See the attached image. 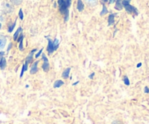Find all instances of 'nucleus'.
Instances as JSON below:
<instances>
[{
  "label": "nucleus",
  "instance_id": "1",
  "mask_svg": "<svg viewBox=\"0 0 149 124\" xmlns=\"http://www.w3.org/2000/svg\"><path fill=\"white\" fill-rule=\"evenodd\" d=\"M47 40H48V46H47V52L49 55L52 53L55 50H56L58 48V46H55V45L53 44V42L50 39L47 38Z\"/></svg>",
  "mask_w": 149,
  "mask_h": 124
},
{
  "label": "nucleus",
  "instance_id": "2",
  "mask_svg": "<svg viewBox=\"0 0 149 124\" xmlns=\"http://www.w3.org/2000/svg\"><path fill=\"white\" fill-rule=\"evenodd\" d=\"M3 9L4 11L7 13H10L13 11V6L12 5V3L8 2V1H4L2 4Z\"/></svg>",
  "mask_w": 149,
  "mask_h": 124
},
{
  "label": "nucleus",
  "instance_id": "3",
  "mask_svg": "<svg viewBox=\"0 0 149 124\" xmlns=\"http://www.w3.org/2000/svg\"><path fill=\"white\" fill-rule=\"evenodd\" d=\"M42 59L44 60V64L43 65H42V68H43L45 72H48L49 70V62H48L47 58V57L45 56V54L42 55Z\"/></svg>",
  "mask_w": 149,
  "mask_h": 124
},
{
  "label": "nucleus",
  "instance_id": "4",
  "mask_svg": "<svg viewBox=\"0 0 149 124\" xmlns=\"http://www.w3.org/2000/svg\"><path fill=\"white\" fill-rule=\"evenodd\" d=\"M36 49H33V50H32L31 52H30V54H29V56H28V57L26 58V63H27L28 65H29V64L31 62L32 60H33V54L34 53V52H36Z\"/></svg>",
  "mask_w": 149,
  "mask_h": 124
},
{
  "label": "nucleus",
  "instance_id": "5",
  "mask_svg": "<svg viewBox=\"0 0 149 124\" xmlns=\"http://www.w3.org/2000/svg\"><path fill=\"white\" fill-rule=\"evenodd\" d=\"M6 38L3 36H0V49H2L6 44Z\"/></svg>",
  "mask_w": 149,
  "mask_h": 124
},
{
  "label": "nucleus",
  "instance_id": "6",
  "mask_svg": "<svg viewBox=\"0 0 149 124\" xmlns=\"http://www.w3.org/2000/svg\"><path fill=\"white\" fill-rule=\"evenodd\" d=\"M38 62H39V61H36V62H35L34 63H33V66H32L31 69V71H30L31 74L36 73L38 71V68H37Z\"/></svg>",
  "mask_w": 149,
  "mask_h": 124
},
{
  "label": "nucleus",
  "instance_id": "7",
  "mask_svg": "<svg viewBox=\"0 0 149 124\" xmlns=\"http://www.w3.org/2000/svg\"><path fill=\"white\" fill-rule=\"evenodd\" d=\"M84 1H85L87 5L93 7V6H95L97 4L98 0H84Z\"/></svg>",
  "mask_w": 149,
  "mask_h": 124
},
{
  "label": "nucleus",
  "instance_id": "8",
  "mask_svg": "<svg viewBox=\"0 0 149 124\" xmlns=\"http://www.w3.org/2000/svg\"><path fill=\"white\" fill-rule=\"evenodd\" d=\"M70 71H71V68H68L63 71V73L62 74V77L64 78V79H67V78H68V76H69Z\"/></svg>",
  "mask_w": 149,
  "mask_h": 124
},
{
  "label": "nucleus",
  "instance_id": "9",
  "mask_svg": "<svg viewBox=\"0 0 149 124\" xmlns=\"http://www.w3.org/2000/svg\"><path fill=\"white\" fill-rule=\"evenodd\" d=\"M125 8H126V10H127L128 12H136V9L134 8L133 7H132V6L130 5L129 4H125Z\"/></svg>",
  "mask_w": 149,
  "mask_h": 124
},
{
  "label": "nucleus",
  "instance_id": "10",
  "mask_svg": "<svg viewBox=\"0 0 149 124\" xmlns=\"http://www.w3.org/2000/svg\"><path fill=\"white\" fill-rule=\"evenodd\" d=\"M63 81H62L61 80H58V81H55V83H54V88H59V87H61V86L63 85Z\"/></svg>",
  "mask_w": 149,
  "mask_h": 124
},
{
  "label": "nucleus",
  "instance_id": "11",
  "mask_svg": "<svg viewBox=\"0 0 149 124\" xmlns=\"http://www.w3.org/2000/svg\"><path fill=\"white\" fill-rule=\"evenodd\" d=\"M6 67V60L4 57H2L1 61V63H0V68L1 70H4Z\"/></svg>",
  "mask_w": 149,
  "mask_h": 124
},
{
  "label": "nucleus",
  "instance_id": "12",
  "mask_svg": "<svg viewBox=\"0 0 149 124\" xmlns=\"http://www.w3.org/2000/svg\"><path fill=\"white\" fill-rule=\"evenodd\" d=\"M10 2L12 3L14 5H20L22 2H23V0H10Z\"/></svg>",
  "mask_w": 149,
  "mask_h": 124
},
{
  "label": "nucleus",
  "instance_id": "13",
  "mask_svg": "<svg viewBox=\"0 0 149 124\" xmlns=\"http://www.w3.org/2000/svg\"><path fill=\"white\" fill-rule=\"evenodd\" d=\"M77 7H78V10L79 11H82L83 9H84V4L81 2V0H78V6Z\"/></svg>",
  "mask_w": 149,
  "mask_h": 124
},
{
  "label": "nucleus",
  "instance_id": "14",
  "mask_svg": "<svg viewBox=\"0 0 149 124\" xmlns=\"http://www.w3.org/2000/svg\"><path fill=\"white\" fill-rule=\"evenodd\" d=\"M22 30L21 28H19L17 30V31L15 32V33L14 34V37H13V39H14L15 41H16L17 39V37H18V35H19V33H20V31Z\"/></svg>",
  "mask_w": 149,
  "mask_h": 124
},
{
  "label": "nucleus",
  "instance_id": "15",
  "mask_svg": "<svg viewBox=\"0 0 149 124\" xmlns=\"http://www.w3.org/2000/svg\"><path fill=\"white\" fill-rule=\"evenodd\" d=\"M116 8L117 9V10H122V4H121V0H117V1H116Z\"/></svg>",
  "mask_w": 149,
  "mask_h": 124
},
{
  "label": "nucleus",
  "instance_id": "16",
  "mask_svg": "<svg viewBox=\"0 0 149 124\" xmlns=\"http://www.w3.org/2000/svg\"><path fill=\"white\" fill-rule=\"evenodd\" d=\"M113 22H114V20H113V15H111L109 16V25L113 24Z\"/></svg>",
  "mask_w": 149,
  "mask_h": 124
},
{
  "label": "nucleus",
  "instance_id": "17",
  "mask_svg": "<svg viewBox=\"0 0 149 124\" xmlns=\"http://www.w3.org/2000/svg\"><path fill=\"white\" fill-rule=\"evenodd\" d=\"M124 82H125V84H126V85L129 86L130 85V81H129V78H127V76H125L124 77Z\"/></svg>",
  "mask_w": 149,
  "mask_h": 124
},
{
  "label": "nucleus",
  "instance_id": "18",
  "mask_svg": "<svg viewBox=\"0 0 149 124\" xmlns=\"http://www.w3.org/2000/svg\"><path fill=\"white\" fill-rule=\"evenodd\" d=\"M23 33H20V36H19L18 39H17V42H20L21 41H23Z\"/></svg>",
  "mask_w": 149,
  "mask_h": 124
},
{
  "label": "nucleus",
  "instance_id": "19",
  "mask_svg": "<svg viewBox=\"0 0 149 124\" xmlns=\"http://www.w3.org/2000/svg\"><path fill=\"white\" fill-rule=\"evenodd\" d=\"M111 124H124V123H123V122L121 121L116 120V121H114L113 122H112Z\"/></svg>",
  "mask_w": 149,
  "mask_h": 124
},
{
  "label": "nucleus",
  "instance_id": "20",
  "mask_svg": "<svg viewBox=\"0 0 149 124\" xmlns=\"http://www.w3.org/2000/svg\"><path fill=\"white\" fill-rule=\"evenodd\" d=\"M19 49H20V50H23V41H21V42H20V45H19Z\"/></svg>",
  "mask_w": 149,
  "mask_h": 124
},
{
  "label": "nucleus",
  "instance_id": "21",
  "mask_svg": "<svg viewBox=\"0 0 149 124\" xmlns=\"http://www.w3.org/2000/svg\"><path fill=\"white\" fill-rule=\"evenodd\" d=\"M42 50H43V49H41V50L39 51V52H38L37 54H36V56H35V57H36V58H38V57H39V55H40L41 54H42Z\"/></svg>",
  "mask_w": 149,
  "mask_h": 124
},
{
  "label": "nucleus",
  "instance_id": "22",
  "mask_svg": "<svg viewBox=\"0 0 149 124\" xmlns=\"http://www.w3.org/2000/svg\"><path fill=\"white\" fill-rule=\"evenodd\" d=\"M15 23L14 24H13V26H12L10 28H9V32H12V31H13V28H14V27H15Z\"/></svg>",
  "mask_w": 149,
  "mask_h": 124
},
{
  "label": "nucleus",
  "instance_id": "23",
  "mask_svg": "<svg viewBox=\"0 0 149 124\" xmlns=\"http://www.w3.org/2000/svg\"><path fill=\"white\" fill-rule=\"evenodd\" d=\"M106 12H107V10H106V7H103V12H101V15H103V14H106Z\"/></svg>",
  "mask_w": 149,
  "mask_h": 124
},
{
  "label": "nucleus",
  "instance_id": "24",
  "mask_svg": "<svg viewBox=\"0 0 149 124\" xmlns=\"http://www.w3.org/2000/svg\"><path fill=\"white\" fill-rule=\"evenodd\" d=\"M144 92L145 93H149V89L148 87H145V90H144Z\"/></svg>",
  "mask_w": 149,
  "mask_h": 124
},
{
  "label": "nucleus",
  "instance_id": "25",
  "mask_svg": "<svg viewBox=\"0 0 149 124\" xmlns=\"http://www.w3.org/2000/svg\"><path fill=\"white\" fill-rule=\"evenodd\" d=\"M20 18L23 19V13H22L21 10L20 11Z\"/></svg>",
  "mask_w": 149,
  "mask_h": 124
},
{
  "label": "nucleus",
  "instance_id": "26",
  "mask_svg": "<svg viewBox=\"0 0 149 124\" xmlns=\"http://www.w3.org/2000/svg\"><path fill=\"white\" fill-rule=\"evenodd\" d=\"M94 75H95V73H93V74H91V75L90 76V78H93V76H94Z\"/></svg>",
  "mask_w": 149,
  "mask_h": 124
},
{
  "label": "nucleus",
  "instance_id": "27",
  "mask_svg": "<svg viewBox=\"0 0 149 124\" xmlns=\"http://www.w3.org/2000/svg\"><path fill=\"white\" fill-rule=\"evenodd\" d=\"M12 47V44H10V45H9V47H8V49H7V50H10V48Z\"/></svg>",
  "mask_w": 149,
  "mask_h": 124
},
{
  "label": "nucleus",
  "instance_id": "28",
  "mask_svg": "<svg viewBox=\"0 0 149 124\" xmlns=\"http://www.w3.org/2000/svg\"><path fill=\"white\" fill-rule=\"evenodd\" d=\"M1 59H2V57L0 55V63H1Z\"/></svg>",
  "mask_w": 149,
  "mask_h": 124
},
{
  "label": "nucleus",
  "instance_id": "29",
  "mask_svg": "<svg viewBox=\"0 0 149 124\" xmlns=\"http://www.w3.org/2000/svg\"><path fill=\"white\" fill-rule=\"evenodd\" d=\"M141 63H139L138 65V68H139V67H141Z\"/></svg>",
  "mask_w": 149,
  "mask_h": 124
},
{
  "label": "nucleus",
  "instance_id": "30",
  "mask_svg": "<svg viewBox=\"0 0 149 124\" xmlns=\"http://www.w3.org/2000/svg\"><path fill=\"white\" fill-rule=\"evenodd\" d=\"M1 23H0V29H1Z\"/></svg>",
  "mask_w": 149,
  "mask_h": 124
}]
</instances>
